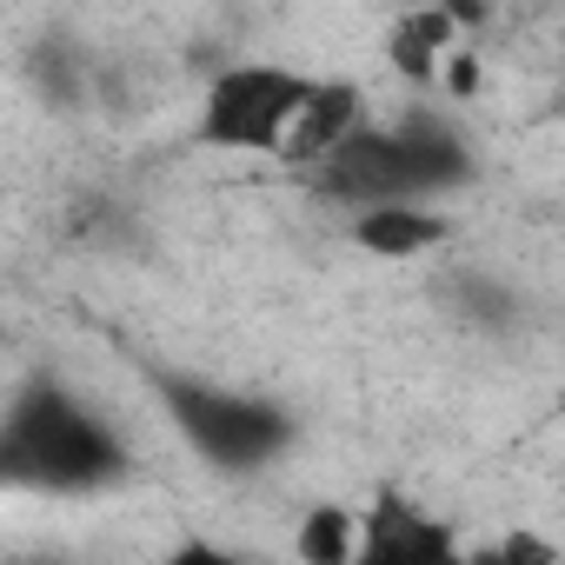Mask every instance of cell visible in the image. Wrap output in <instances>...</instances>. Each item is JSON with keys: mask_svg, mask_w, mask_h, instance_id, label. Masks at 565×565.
<instances>
[{"mask_svg": "<svg viewBox=\"0 0 565 565\" xmlns=\"http://www.w3.org/2000/svg\"><path fill=\"white\" fill-rule=\"evenodd\" d=\"M472 565H558V552H552L539 532H505L499 545L472 552Z\"/></svg>", "mask_w": 565, "mask_h": 565, "instance_id": "10", "label": "cell"}, {"mask_svg": "<svg viewBox=\"0 0 565 565\" xmlns=\"http://www.w3.org/2000/svg\"><path fill=\"white\" fill-rule=\"evenodd\" d=\"M153 399L167 406L173 433H180L213 472H233V479L279 466V459L294 452V439H300V419L279 406V399L239 393V386H220V380H200V373L160 366V373H153Z\"/></svg>", "mask_w": 565, "mask_h": 565, "instance_id": "3", "label": "cell"}, {"mask_svg": "<svg viewBox=\"0 0 565 565\" xmlns=\"http://www.w3.org/2000/svg\"><path fill=\"white\" fill-rule=\"evenodd\" d=\"M320 94V74H300L287 61H233L206 81V100H200V120H193V140L200 147H220V153H266L279 160L300 127V114L313 107Z\"/></svg>", "mask_w": 565, "mask_h": 565, "instance_id": "4", "label": "cell"}, {"mask_svg": "<svg viewBox=\"0 0 565 565\" xmlns=\"http://www.w3.org/2000/svg\"><path fill=\"white\" fill-rule=\"evenodd\" d=\"M0 479L21 492H107L134 479V446L54 373H28L0 426Z\"/></svg>", "mask_w": 565, "mask_h": 565, "instance_id": "2", "label": "cell"}, {"mask_svg": "<svg viewBox=\"0 0 565 565\" xmlns=\"http://www.w3.org/2000/svg\"><path fill=\"white\" fill-rule=\"evenodd\" d=\"M439 87H446V100H472V94H479V54L459 47V54L446 61V74H439Z\"/></svg>", "mask_w": 565, "mask_h": 565, "instance_id": "12", "label": "cell"}, {"mask_svg": "<svg viewBox=\"0 0 565 565\" xmlns=\"http://www.w3.org/2000/svg\"><path fill=\"white\" fill-rule=\"evenodd\" d=\"M479 173L472 140L439 107H406L399 120H366L327 167H313V193L353 213L373 206H433L439 193L466 186Z\"/></svg>", "mask_w": 565, "mask_h": 565, "instance_id": "1", "label": "cell"}, {"mask_svg": "<svg viewBox=\"0 0 565 565\" xmlns=\"http://www.w3.org/2000/svg\"><path fill=\"white\" fill-rule=\"evenodd\" d=\"M160 565H253V558H239V552H226V545H213V539L186 532V539H173V552H167Z\"/></svg>", "mask_w": 565, "mask_h": 565, "instance_id": "11", "label": "cell"}, {"mask_svg": "<svg viewBox=\"0 0 565 565\" xmlns=\"http://www.w3.org/2000/svg\"><path fill=\"white\" fill-rule=\"evenodd\" d=\"M459 34H466L459 8H413V14H399L386 28V61H393V74L406 87L433 94L439 74H446V61L459 54Z\"/></svg>", "mask_w": 565, "mask_h": 565, "instance_id": "7", "label": "cell"}, {"mask_svg": "<svg viewBox=\"0 0 565 565\" xmlns=\"http://www.w3.org/2000/svg\"><path fill=\"white\" fill-rule=\"evenodd\" d=\"M294 552L300 565H353L360 558V512L320 499L300 512V532H294Z\"/></svg>", "mask_w": 565, "mask_h": 565, "instance_id": "9", "label": "cell"}, {"mask_svg": "<svg viewBox=\"0 0 565 565\" xmlns=\"http://www.w3.org/2000/svg\"><path fill=\"white\" fill-rule=\"evenodd\" d=\"M8 565H28V558H8Z\"/></svg>", "mask_w": 565, "mask_h": 565, "instance_id": "13", "label": "cell"}, {"mask_svg": "<svg viewBox=\"0 0 565 565\" xmlns=\"http://www.w3.org/2000/svg\"><path fill=\"white\" fill-rule=\"evenodd\" d=\"M353 565H472V552L406 486H380L373 505L360 512V558Z\"/></svg>", "mask_w": 565, "mask_h": 565, "instance_id": "5", "label": "cell"}, {"mask_svg": "<svg viewBox=\"0 0 565 565\" xmlns=\"http://www.w3.org/2000/svg\"><path fill=\"white\" fill-rule=\"evenodd\" d=\"M347 239L373 259H426L452 239V220L433 206H373L347 220Z\"/></svg>", "mask_w": 565, "mask_h": 565, "instance_id": "8", "label": "cell"}, {"mask_svg": "<svg viewBox=\"0 0 565 565\" xmlns=\"http://www.w3.org/2000/svg\"><path fill=\"white\" fill-rule=\"evenodd\" d=\"M366 127V87L360 81H320V94H313V107L300 114V127H294V140H287V160L294 173H313V167H327L353 134Z\"/></svg>", "mask_w": 565, "mask_h": 565, "instance_id": "6", "label": "cell"}]
</instances>
